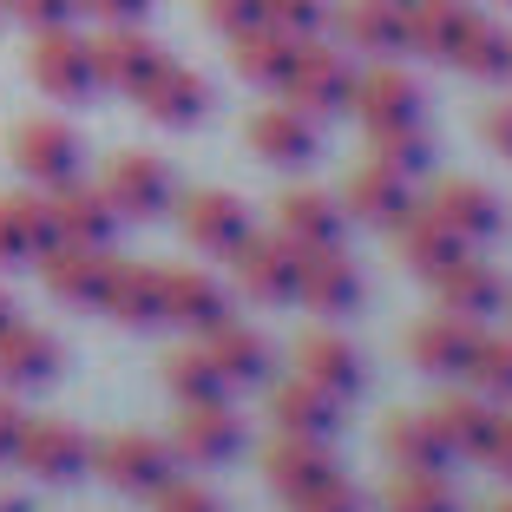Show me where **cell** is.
<instances>
[{
	"instance_id": "6da1fadb",
	"label": "cell",
	"mask_w": 512,
	"mask_h": 512,
	"mask_svg": "<svg viewBox=\"0 0 512 512\" xmlns=\"http://www.w3.org/2000/svg\"><path fill=\"white\" fill-rule=\"evenodd\" d=\"M276 92H289V106H296L302 119H335V112H348V106H355V66H348V53H342V46L302 40Z\"/></svg>"
},
{
	"instance_id": "7a4b0ae2",
	"label": "cell",
	"mask_w": 512,
	"mask_h": 512,
	"mask_svg": "<svg viewBox=\"0 0 512 512\" xmlns=\"http://www.w3.org/2000/svg\"><path fill=\"white\" fill-rule=\"evenodd\" d=\"M27 73L46 99H60V106H79L99 92V66H92V40L73 27H40L27 46Z\"/></svg>"
},
{
	"instance_id": "3957f363",
	"label": "cell",
	"mask_w": 512,
	"mask_h": 512,
	"mask_svg": "<svg viewBox=\"0 0 512 512\" xmlns=\"http://www.w3.org/2000/svg\"><path fill=\"white\" fill-rule=\"evenodd\" d=\"M92 467H99V480L119 486V493H158V486L178 473V447L158 434H138V427H125V434H106L99 447H92Z\"/></svg>"
},
{
	"instance_id": "277c9868",
	"label": "cell",
	"mask_w": 512,
	"mask_h": 512,
	"mask_svg": "<svg viewBox=\"0 0 512 512\" xmlns=\"http://www.w3.org/2000/svg\"><path fill=\"white\" fill-rule=\"evenodd\" d=\"M14 467L33 473V480H46V486H66L92 467V440L79 434L73 421H20Z\"/></svg>"
},
{
	"instance_id": "5b68a950",
	"label": "cell",
	"mask_w": 512,
	"mask_h": 512,
	"mask_svg": "<svg viewBox=\"0 0 512 512\" xmlns=\"http://www.w3.org/2000/svg\"><path fill=\"white\" fill-rule=\"evenodd\" d=\"M46 217H53V243H79V250H112L119 237V211L99 184H53L46 197Z\"/></svg>"
},
{
	"instance_id": "8992f818",
	"label": "cell",
	"mask_w": 512,
	"mask_h": 512,
	"mask_svg": "<svg viewBox=\"0 0 512 512\" xmlns=\"http://www.w3.org/2000/svg\"><path fill=\"white\" fill-rule=\"evenodd\" d=\"M7 158H14L33 184L53 191V184H66L79 171V132L66 119H20L14 138H7Z\"/></svg>"
},
{
	"instance_id": "52a82bcc",
	"label": "cell",
	"mask_w": 512,
	"mask_h": 512,
	"mask_svg": "<svg viewBox=\"0 0 512 512\" xmlns=\"http://www.w3.org/2000/svg\"><path fill=\"white\" fill-rule=\"evenodd\" d=\"M40 283L53 302L66 309H106V283H112V256L106 250H79V243H53L40 256Z\"/></svg>"
},
{
	"instance_id": "ba28073f",
	"label": "cell",
	"mask_w": 512,
	"mask_h": 512,
	"mask_svg": "<svg viewBox=\"0 0 512 512\" xmlns=\"http://www.w3.org/2000/svg\"><path fill=\"white\" fill-rule=\"evenodd\" d=\"M296 296H302V309H316V316H348V309L362 302V270H355L335 243L296 250Z\"/></svg>"
},
{
	"instance_id": "9c48e42d",
	"label": "cell",
	"mask_w": 512,
	"mask_h": 512,
	"mask_svg": "<svg viewBox=\"0 0 512 512\" xmlns=\"http://www.w3.org/2000/svg\"><path fill=\"white\" fill-rule=\"evenodd\" d=\"M138 99V112H145L151 125H197L204 112H211V86H204V73H191V66H178V60H158L151 66V79L132 92Z\"/></svg>"
},
{
	"instance_id": "30bf717a",
	"label": "cell",
	"mask_w": 512,
	"mask_h": 512,
	"mask_svg": "<svg viewBox=\"0 0 512 512\" xmlns=\"http://www.w3.org/2000/svg\"><path fill=\"white\" fill-rule=\"evenodd\" d=\"M178 460H191V467H224V460H237L243 447V421L230 414L224 401H184L178 407Z\"/></svg>"
},
{
	"instance_id": "8fae6325",
	"label": "cell",
	"mask_w": 512,
	"mask_h": 512,
	"mask_svg": "<svg viewBox=\"0 0 512 512\" xmlns=\"http://www.w3.org/2000/svg\"><path fill=\"white\" fill-rule=\"evenodd\" d=\"M99 191L112 197L119 217H158L171 204V171H165V158H151V151H119L106 165V184H99Z\"/></svg>"
},
{
	"instance_id": "7c38bea8",
	"label": "cell",
	"mask_w": 512,
	"mask_h": 512,
	"mask_svg": "<svg viewBox=\"0 0 512 512\" xmlns=\"http://www.w3.org/2000/svg\"><path fill=\"white\" fill-rule=\"evenodd\" d=\"M230 263H237V283H243V296H256V302H289L296 296V243L276 230V237H243L237 250H230Z\"/></svg>"
},
{
	"instance_id": "4fadbf2b",
	"label": "cell",
	"mask_w": 512,
	"mask_h": 512,
	"mask_svg": "<svg viewBox=\"0 0 512 512\" xmlns=\"http://www.w3.org/2000/svg\"><path fill=\"white\" fill-rule=\"evenodd\" d=\"M355 119L368 132H388V125H421V86L401 66H375V73H355Z\"/></svg>"
},
{
	"instance_id": "5bb4252c",
	"label": "cell",
	"mask_w": 512,
	"mask_h": 512,
	"mask_svg": "<svg viewBox=\"0 0 512 512\" xmlns=\"http://www.w3.org/2000/svg\"><path fill=\"white\" fill-rule=\"evenodd\" d=\"M178 224H184V243H191V250H211V256H230L250 237V211H243V197H230V191H191Z\"/></svg>"
},
{
	"instance_id": "9a60e30c",
	"label": "cell",
	"mask_w": 512,
	"mask_h": 512,
	"mask_svg": "<svg viewBox=\"0 0 512 512\" xmlns=\"http://www.w3.org/2000/svg\"><path fill=\"white\" fill-rule=\"evenodd\" d=\"M427 211H434L453 237H467V243H486V237L506 230V204H499L486 184H473V178H447L434 197H427Z\"/></svg>"
},
{
	"instance_id": "2e32d148",
	"label": "cell",
	"mask_w": 512,
	"mask_h": 512,
	"mask_svg": "<svg viewBox=\"0 0 512 512\" xmlns=\"http://www.w3.org/2000/svg\"><path fill=\"white\" fill-rule=\"evenodd\" d=\"M473 342H480V322L447 316V309L407 329V355H414V368H427V375H467Z\"/></svg>"
},
{
	"instance_id": "e0dca14e",
	"label": "cell",
	"mask_w": 512,
	"mask_h": 512,
	"mask_svg": "<svg viewBox=\"0 0 512 512\" xmlns=\"http://www.w3.org/2000/svg\"><path fill=\"white\" fill-rule=\"evenodd\" d=\"M342 197H348V217H362V224H375V230H394L407 211H414L407 178H401V171H388V165H375V158L348 171Z\"/></svg>"
},
{
	"instance_id": "ac0fdd59",
	"label": "cell",
	"mask_w": 512,
	"mask_h": 512,
	"mask_svg": "<svg viewBox=\"0 0 512 512\" xmlns=\"http://www.w3.org/2000/svg\"><path fill=\"white\" fill-rule=\"evenodd\" d=\"M106 316L125 322V329H158V322H165V270H151V263H119V256H112Z\"/></svg>"
},
{
	"instance_id": "d6986e66",
	"label": "cell",
	"mask_w": 512,
	"mask_h": 512,
	"mask_svg": "<svg viewBox=\"0 0 512 512\" xmlns=\"http://www.w3.org/2000/svg\"><path fill=\"white\" fill-rule=\"evenodd\" d=\"M53 375H60V342L14 316L0 329V388H46Z\"/></svg>"
},
{
	"instance_id": "ffe728a7",
	"label": "cell",
	"mask_w": 512,
	"mask_h": 512,
	"mask_svg": "<svg viewBox=\"0 0 512 512\" xmlns=\"http://www.w3.org/2000/svg\"><path fill=\"white\" fill-rule=\"evenodd\" d=\"M158 60H165V53H158V40H151V33H138V27H106L99 40H92L99 86H112V92H138Z\"/></svg>"
},
{
	"instance_id": "44dd1931",
	"label": "cell",
	"mask_w": 512,
	"mask_h": 512,
	"mask_svg": "<svg viewBox=\"0 0 512 512\" xmlns=\"http://www.w3.org/2000/svg\"><path fill=\"white\" fill-rule=\"evenodd\" d=\"M427 421H434V434L447 440L453 460H480L486 440H493L499 407L486 401V394H440V401L427 407Z\"/></svg>"
},
{
	"instance_id": "7402d4cb",
	"label": "cell",
	"mask_w": 512,
	"mask_h": 512,
	"mask_svg": "<svg viewBox=\"0 0 512 512\" xmlns=\"http://www.w3.org/2000/svg\"><path fill=\"white\" fill-rule=\"evenodd\" d=\"M276 230H283L296 250H322V243L342 237V204L329 191H309V184H289L276 197Z\"/></svg>"
},
{
	"instance_id": "603a6c76",
	"label": "cell",
	"mask_w": 512,
	"mask_h": 512,
	"mask_svg": "<svg viewBox=\"0 0 512 512\" xmlns=\"http://www.w3.org/2000/svg\"><path fill=\"white\" fill-rule=\"evenodd\" d=\"M224 316H230V296H224V283H217L211 270H165V322L204 335Z\"/></svg>"
},
{
	"instance_id": "cb8c5ba5",
	"label": "cell",
	"mask_w": 512,
	"mask_h": 512,
	"mask_svg": "<svg viewBox=\"0 0 512 512\" xmlns=\"http://www.w3.org/2000/svg\"><path fill=\"white\" fill-rule=\"evenodd\" d=\"M394 243H401V263L414 276H427V283H434L447 263H460V256H467V237H453V230L440 224L434 211H421V204L394 224Z\"/></svg>"
},
{
	"instance_id": "d4e9b609",
	"label": "cell",
	"mask_w": 512,
	"mask_h": 512,
	"mask_svg": "<svg viewBox=\"0 0 512 512\" xmlns=\"http://www.w3.org/2000/svg\"><path fill=\"white\" fill-rule=\"evenodd\" d=\"M434 289H440V309H447V316H467V322H486L493 309H506V283L486 270L480 256L447 263V270L434 276Z\"/></svg>"
},
{
	"instance_id": "484cf974",
	"label": "cell",
	"mask_w": 512,
	"mask_h": 512,
	"mask_svg": "<svg viewBox=\"0 0 512 512\" xmlns=\"http://www.w3.org/2000/svg\"><path fill=\"white\" fill-rule=\"evenodd\" d=\"M296 46L302 40H289V33H276L270 20H250V27H237L230 33V66H237L250 86H283V73H289V60H296Z\"/></svg>"
},
{
	"instance_id": "4316f807",
	"label": "cell",
	"mask_w": 512,
	"mask_h": 512,
	"mask_svg": "<svg viewBox=\"0 0 512 512\" xmlns=\"http://www.w3.org/2000/svg\"><path fill=\"white\" fill-rule=\"evenodd\" d=\"M46 250H53V217H46V197H0V270L40 263Z\"/></svg>"
},
{
	"instance_id": "83f0119b",
	"label": "cell",
	"mask_w": 512,
	"mask_h": 512,
	"mask_svg": "<svg viewBox=\"0 0 512 512\" xmlns=\"http://www.w3.org/2000/svg\"><path fill=\"white\" fill-rule=\"evenodd\" d=\"M401 20H407V46H414V53H427V60H453V46L467 40V27L480 14H473L467 0H414Z\"/></svg>"
},
{
	"instance_id": "f1b7e54d",
	"label": "cell",
	"mask_w": 512,
	"mask_h": 512,
	"mask_svg": "<svg viewBox=\"0 0 512 512\" xmlns=\"http://www.w3.org/2000/svg\"><path fill=\"white\" fill-rule=\"evenodd\" d=\"M329 473H335V460H329V440L283 434L270 453H263V480H270L283 499H296V493H309V486H322Z\"/></svg>"
},
{
	"instance_id": "f546056e",
	"label": "cell",
	"mask_w": 512,
	"mask_h": 512,
	"mask_svg": "<svg viewBox=\"0 0 512 512\" xmlns=\"http://www.w3.org/2000/svg\"><path fill=\"white\" fill-rule=\"evenodd\" d=\"M270 414L283 434H302V440H329L335 427H342V407H335L329 388H316V381H283V388L270 394Z\"/></svg>"
},
{
	"instance_id": "4dcf8cb0",
	"label": "cell",
	"mask_w": 512,
	"mask_h": 512,
	"mask_svg": "<svg viewBox=\"0 0 512 512\" xmlns=\"http://www.w3.org/2000/svg\"><path fill=\"white\" fill-rule=\"evenodd\" d=\"M250 145H256V158H270V165H309V158H316V119H302L283 99V106L250 119Z\"/></svg>"
},
{
	"instance_id": "1f68e13d",
	"label": "cell",
	"mask_w": 512,
	"mask_h": 512,
	"mask_svg": "<svg viewBox=\"0 0 512 512\" xmlns=\"http://www.w3.org/2000/svg\"><path fill=\"white\" fill-rule=\"evenodd\" d=\"M296 375L316 381V388H329L335 401L362 388V362H355V348H348L342 335H329V329H309L296 342Z\"/></svg>"
},
{
	"instance_id": "d6a6232c",
	"label": "cell",
	"mask_w": 512,
	"mask_h": 512,
	"mask_svg": "<svg viewBox=\"0 0 512 512\" xmlns=\"http://www.w3.org/2000/svg\"><path fill=\"white\" fill-rule=\"evenodd\" d=\"M204 355L217 362V375L230 381V388H243V381H263L270 375V342L256 329H243V322H217V329H204Z\"/></svg>"
},
{
	"instance_id": "836d02e7",
	"label": "cell",
	"mask_w": 512,
	"mask_h": 512,
	"mask_svg": "<svg viewBox=\"0 0 512 512\" xmlns=\"http://www.w3.org/2000/svg\"><path fill=\"white\" fill-rule=\"evenodd\" d=\"M381 447H388V460L401 473H447V460H453L427 414H394V421L381 427Z\"/></svg>"
},
{
	"instance_id": "e575fe53",
	"label": "cell",
	"mask_w": 512,
	"mask_h": 512,
	"mask_svg": "<svg viewBox=\"0 0 512 512\" xmlns=\"http://www.w3.org/2000/svg\"><path fill=\"white\" fill-rule=\"evenodd\" d=\"M348 46H362V53H401L407 46V20L394 0H348L342 14H335Z\"/></svg>"
},
{
	"instance_id": "d590c367",
	"label": "cell",
	"mask_w": 512,
	"mask_h": 512,
	"mask_svg": "<svg viewBox=\"0 0 512 512\" xmlns=\"http://www.w3.org/2000/svg\"><path fill=\"white\" fill-rule=\"evenodd\" d=\"M453 66L467 79H506L512 73V33L493 27V20H473L467 40L453 46Z\"/></svg>"
},
{
	"instance_id": "8d00e7d4",
	"label": "cell",
	"mask_w": 512,
	"mask_h": 512,
	"mask_svg": "<svg viewBox=\"0 0 512 512\" xmlns=\"http://www.w3.org/2000/svg\"><path fill=\"white\" fill-rule=\"evenodd\" d=\"M165 388L178 394V401H224L230 381L217 375V362L204 355V342H197V348H178V355H165Z\"/></svg>"
},
{
	"instance_id": "74e56055",
	"label": "cell",
	"mask_w": 512,
	"mask_h": 512,
	"mask_svg": "<svg viewBox=\"0 0 512 512\" xmlns=\"http://www.w3.org/2000/svg\"><path fill=\"white\" fill-rule=\"evenodd\" d=\"M368 158L401 171V178H421V171L434 165V145H427L421 125H388V132H368Z\"/></svg>"
},
{
	"instance_id": "f35d334b",
	"label": "cell",
	"mask_w": 512,
	"mask_h": 512,
	"mask_svg": "<svg viewBox=\"0 0 512 512\" xmlns=\"http://www.w3.org/2000/svg\"><path fill=\"white\" fill-rule=\"evenodd\" d=\"M467 381H473V394H486V401H512V335H486L480 329Z\"/></svg>"
},
{
	"instance_id": "ab89813d",
	"label": "cell",
	"mask_w": 512,
	"mask_h": 512,
	"mask_svg": "<svg viewBox=\"0 0 512 512\" xmlns=\"http://www.w3.org/2000/svg\"><path fill=\"white\" fill-rule=\"evenodd\" d=\"M388 512H453V486L440 473H394Z\"/></svg>"
},
{
	"instance_id": "60d3db41",
	"label": "cell",
	"mask_w": 512,
	"mask_h": 512,
	"mask_svg": "<svg viewBox=\"0 0 512 512\" xmlns=\"http://www.w3.org/2000/svg\"><path fill=\"white\" fill-rule=\"evenodd\" d=\"M263 20L289 40H316L329 27V0H263Z\"/></svg>"
},
{
	"instance_id": "b9f144b4",
	"label": "cell",
	"mask_w": 512,
	"mask_h": 512,
	"mask_svg": "<svg viewBox=\"0 0 512 512\" xmlns=\"http://www.w3.org/2000/svg\"><path fill=\"white\" fill-rule=\"evenodd\" d=\"M289 512H362V493H355L342 473H329L322 486H309V493L289 499Z\"/></svg>"
},
{
	"instance_id": "7bdbcfd3",
	"label": "cell",
	"mask_w": 512,
	"mask_h": 512,
	"mask_svg": "<svg viewBox=\"0 0 512 512\" xmlns=\"http://www.w3.org/2000/svg\"><path fill=\"white\" fill-rule=\"evenodd\" d=\"M151 506H158V512H224V506H217V493H211V486L178 480V473H171V480L158 486V493H151Z\"/></svg>"
},
{
	"instance_id": "ee69618b",
	"label": "cell",
	"mask_w": 512,
	"mask_h": 512,
	"mask_svg": "<svg viewBox=\"0 0 512 512\" xmlns=\"http://www.w3.org/2000/svg\"><path fill=\"white\" fill-rule=\"evenodd\" d=\"M0 14H14L20 27H66V20L79 14V0H0Z\"/></svg>"
},
{
	"instance_id": "f6af8a7d",
	"label": "cell",
	"mask_w": 512,
	"mask_h": 512,
	"mask_svg": "<svg viewBox=\"0 0 512 512\" xmlns=\"http://www.w3.org/2000/svg\"><path fill=\"white\" fill-rule=\"evenodd\" d=\"M204 20H211L217 33H237V27H250V20H263V0H204Z\"/></svg>"
},
{
	"instance_id": "bcb514c9",
	"label": "cell",
	"mask_w": 512,
	"mask_h": 512,
	"mask_svg": "<svg viewBox=\"0 0 512 512\" xmlns=\"http://www.w3.org/2000/svg\"><path fill=\"white\" fill-rule=\"evenodd\" d=\"M92 20H106V27H138L151 14V0H79Z\"/></svg>"
},
{
	"instance_id": "7dc6e473",
	"label": "cell",
	"mask_w": 512,
	"mask_h": 512,
	"mask_svg": "<svg viewBox=\"0 0 512 512\" xmlns=\"http://www.w3.org/2000/svg\"><path fill=\"white\" fill-rule=\"evenodd\" d=\"M480 460H486L493 473H506V480H512V414H499V421H493V440H486Z\"/></svg>"
},
{
	"instance_id": "c3c4849f",
	"label": "cell",
	"mask_w": 512,
	"mask_h": 512,
	"mask_svg": "<svg viewBox=\"0 0 512 512\" xmlns=\"http://www.w3.org/2000/svg\"><path fill=\"white\" fill-rule=\"evenodd\" d=\"M480 132H486V145H493L499 158H512V106H506V99H499V106H486Z\"/></svg>"
},
{
	"instance_id": "681fc988",
	"label": "cell",
	"mask_w": 512,
	"mask_h": 512,
	"mask_svg": "<svg viewBox=\"0 0 512 512\" xmlns=\"http://www.w3.org/2000/svg\"><path fill=\"white\" fill-rule=\"evenodd\" d=\"M20 421H27V414H20V407H14V394H0V467H7V460H14Z\"/></svg>"
},
{
	"instance_id": "f907efd6",
	"label": "cell",
	"mask_w": 512,
	"mask_h": 512,
	"mask_svg": "<svg viewBox=\"0 0 512 512\" xmlns=\"http://www.w3.org/2000/svg\"><path fill=\"white\" fill-rule=\"evenodd\" d=\"M7 322H14V296H7V289H0V329H7Z\"/></svg>"
},
{
	"instance_id": "816d5d0a",
	"label": "cell",
	"mask_w": 512,
	"mask_h": 512,
	"mask_svg": "<svg viewBox=\"0 0 512 512\" xmlns=\"http://www.w3.org/2000/svg\"><path fill=\"white\" fill-rule=\"evenodd\" d=\"M0 512H27V506H20V499H14V493H0Z\"/></svg>"
},
{
	"instance_id": "f5cc1de1",
	"label": "cell",
	"mask_w": 512,
	"mask_h": 512,
	"mask_svg": "<svg viewBox=\"0 0 512 512\" xmlns=\"http://www.w3.org/2000/svg\"><path fill=\"white\" fill-rule=\"evenodd\" d=\"M486 512H512V499H499V506H486Z\"/></svg>"
},
{
	"instance_id": "db71d44e",
	"label": "cell",
	"mask_w": 512,
	"mask_h": 512,
	"mask_svg": "<svg viewBox=\"0 0 512 512\" xmlns=\"http://www.w3.org/2000/svg\"><path fill=\"white\" fill-rule=\"evenodd\" d=\"M394 7H401V14H407V7H414V0H394Z\"/></svg>"
},
{
	"instance_id": "11a10c76",
	"label": "cell",
	"mask_w": 512,
	"mask_h": 512,
	"mask_svg": "<svg viewBox=\"0 0 512 512\" xmlns=\"http://www.w3.org/2000/svg\"><path fill=\"white\" fill-rule=\"evenodd\" d=\"M506 7H512V0H506Z\"/></svg>"
}]
</instances>
